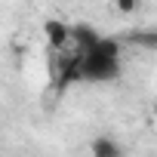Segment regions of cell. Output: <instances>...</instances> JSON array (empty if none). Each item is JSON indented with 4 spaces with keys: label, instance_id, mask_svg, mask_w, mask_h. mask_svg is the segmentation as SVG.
<instances>
[{
    "label": "cell",
    "instance_id": "obj_8",
    "mask_svg": "<svg viewBox=\"0 0 157 157\" xmlns=\"http://www.w3.org/2000/svg\"><path fill=\"white\" fill-rule=\"evenodd\" d=\"M151 111H154V120H157V99H154V108H151Z\"/></svg>",
    "mask_w": 157,
    "mask_h": 157
},
{
    "label": "cell",
    "instance_id": "obj_5",
    "mask_svg": "<svg viewBox=\"0 0 157 157\" xmlns=\"http://www.w3.org/2000/svg\"><path fill=\"white\" fill-rule=\"evenodd\" d=\"M126 43L157 52V28H132V31L126 34Z\"/></svg>",
    "mask_w": 157,
    "mask_h": 157
},
{
    "label": "cell",
    "instance_id": "obj_7",
    "mask_svg": "<svg viewBox=\"0 0 157 157\" xmlns=\"http://www.w3.org/2000/svg\"><path fill=\"white\" fill-rule=\"evenodd\" d=\"M114 10H117V13H123V16H129V13H136V10H139V3H136V0H117Z\"/></svg>",
    "mask_w": 157,
    "mask_h": 157
},
{
    "label": "cell",
    "instance_id": "obj_3",
    "mask_svg": "<svg viewBox=\"0 0 157 157\" xmlns=\"http://www.w3.org/2000/svg\"><path fill=\"white\" fill-rule=\"evenodd\" d=\"M43 34H46V43L52 49H65L71 43V25L62 22V19H46L43 22Z\"/></svg>",
    "mask_w": 157,
    "mask_h": 157
},
{
    "label": "cell",
    "instance_id": "obj_6",
    "mask_svg": "<svg viewBox=\"0 0 157 157\" xmlns=\"http://www.w3.org/2000/svg\"><path fill=\"white\" fill-rule=\"evenodd\" d=\"M90 148H93V157H123V148L111 136H96Z\"/></svg>",
    "mask_w": 157,
    "mask_h": 157
},
{
    "label": "cell",
    "instance_id": "obj_2",
    "mask_svg": "<svg viewBox=\"0 0 157 157\" xmlns=\"http://www.w3.org/2000/svg\"><path fill=\"white\" fill-rule=\"evenodd\" d=\"M102 40V34L93 28V25H86V22H77V25H71V43H74V49H77V56H86L96 43Z\"/></svg>",
    "mask_w": 157,
    "mask_h": 157
},
{
    "label": "cell",
    "instance_id": "obj_1",
    "mask_svg": "<svg viewBox=\"0 0 157 157\" xmlns=\"http://www.w3.org/2000/svg\"><path fill=\"white\" fill-rule=\"evenodd\" d=\"M80 77L93 83H108L120 77V59H108L99 52H86L80 56Z\"/></svg>",
    "mask_w": 157,
    "mask_h": 157
},
{
    "label": "cell",
    "instance_id": "obj_4",
    "mask_svg": "<svg viewBox=\"0 0 157 157\" xmlns=\"http://www.w3.org/2000/svg\"><path fill=\"white\" fill-rule=\"evenodd\" d=\"M77 80H83L80 77V56L68 52L59 62V86H68V83H77Z\"/></svg>",
    "mask_w": 157,
    "mask_h": 157
}]
</instances>
